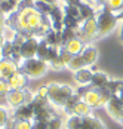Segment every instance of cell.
Returning <instances> with one entry per match:
<instances>
[{"label":"cell","instance_id":"6da1fadb","mask_svg":"<svg viewBox=\"0 0 123 129\" xmlns=\"http://www.w3.org/2000/svg\"><path fill=\"white\" fill-rule=\"evenodd\" d=\"M6 27L13 31L25 34L27 37L40 34L42 37L52 28L49 15H45L34 8V2L21 0L18 3V9L9 13L6 18Z\"/></svg>","mask_w":123,"mask_h":129},{"label":"cell","instance_id":"7a4b0ae2","mask_svg":"<svg viewBox=\"0 0 123 129\" xmlns=\"http://www.w3.org/2000/svg\"><path fill=\"white\" fill-rule=\"evenodd\" d=\"M49 86V93H48V100L53 107L64 108L65 104L68 101V98L73 95L76 90L68 86V85H58V83H50Z\"/></svg>","mask_w":123,"mask_h":129},{"label":"cell","instance_id":"3957f363","mask_svg":"<svg viewBox=\"0 0 123 129\" xmlns=\"http://www.w3.org/2000/svg\"><path fill=\"white\" fill-rule=\"evenodd\" d=\"M97 21H98V37L108 36L111 31L117 27V24H119L117 15L114 12H111L110 9H107L105 6L98 11Z\"/></svg>","mask_w":123,"mask_h":129},{"label":"cell","instance_id":"277c9868","mask_svg":"<svg viewBox=\"0 0 123 129\" xmlns=\"http://www.w3.org/2000/svg\"><path fill=\"white\" fill-rule=\"evenodd\" d=\"M48 65L49 64L46 61H42L39 58H30V59H22V62L19 64V70L28 77L39 79L48 71Z\"/></svg>","mask_w":123,"mask_h":129},{"label":"cell","instance_id":"5b68a950","mask_svg":"<svg viewBox=\"0 0 123 129\" xmlns=\"http://www.w3.org/2000/svg\"><path fill=\"white\" fill-rule=\"evenodd\" d=\"M76 92L82 96V101H85L90 108H99V107H101V95H99V89L92 88L90 85H87L86 88H82V89L76 90Z\"/></svg>","mask_w":123,"mask_h":129},{"label":"cell","instance_id":"8992f818","mask_svg":"<svg viewBox=\"0 0 123 129\" xmlns=\"http://www.w3.org/2000/svg\"><path fill=\"white\" fill-rule=\"evenodd\" d=\"M105 108H107L108 114H110L114 120H117V122L122 123V120H123V103L117 95H113V96H111V100L107 103Z\"/></svg>","mask_w":123,"mask_h":129},{"label":"cell","instance_id":"52a82bcc","mask_svg":"<svg viewBox=\"0 0 123 129\" xmlns=\"http://www.w3.org/2000/svg\"><path fill=\"white\" fill-rule=\"evenodd\" d=\"M39 42L36 36H31L25 40V43L21 48V59H30V58H36L37 55V48H39Z\"/></svg>","mask_w":123,"mask_h":129},{"label":"cell","instance_id":"ba28073f","mask_svg":"<svg viewBox=\"0 0 123 129\" xmlns=\"http://www.w3.org/2000/svg\"><path fill=\"white\" fill-rule=\"evenodd\" d=\"M8 85L11 90H24L28 85V76L24 74L21 70H18L8 79Z\"/></svg>","mask_w":123,"mask_h":129},{"label":"cell","instance_id":"9c48e42d","mask_svg":"<svg viewBox=\"0 0 123 129\" xmlns=\"http://www.w3.org/2000/svg\"><path fill=\"white\" fill-rule=\"evenodd\" d=\"M18 70H19V64L16 61H13L12 58H3L0 61V77L2 79L8 80Z\"/></svg>","mask_w":123,"mask_h":129},{"label":"cell","instance_id":"30bf717a","mask_svg":"<svg viewBox=\"0 0 123 129\" xmlns=\"http://www.w3.org/2000/svg\"><path fill=\"white\" fill-rule=\"evenodd\" d=\"M5 100H6L8 105H11L13 108H18L22 104H25V93L24 90H9L5 95Z\"/></svg>","mask_w":123,"mask_h":129},{"label":"cell","instance_id":"8fae6325","mask_svg":"<svg viewBox=\"0 0 123 129\" xmlns=\"http://www.w3.org/2000/svg\"><path fill=\"white\" fill-rule=\"evenodd\" d=\"M92 77H94V71H92L90 68H87V67H85V68H82V70H79V71L74 73V80H76L79 85H82V86L90 85Z\"/></svg>","mask_w":123,"mask_h":129},{"label":"cell","instance_id":"7c38bea8","mask_svg":"<svg viewBox=\"0 0 123 129\" xmlns=\"http://www.w3.org/2000/svg\"><path fill=\"white\" fill-rule=\"evenodd\" d=\"M82 56H83L87 67H92L98 59V49L95 46H92V45H86L83 52H82Z\"/></svg>","mask_w":123,"mask_h":129},{"label":"cell","instance_id":"4fadbf2b","mask_svg":"<svg viewBox=\"0 0 123 129\" xmlns=\"http://www.w3.org/2000/svg\"><path fill=\"white\" fill-rule=\"evenodd\" d=\"M85 46H86V45L79 39V37H74V39H71V40H68V42L64 43V48L70 52L71 55H79V53H82L83 49H85Z\"/></svg>","mask_w":123,"mask_h":129},{"label":"cell","instance_id":"5bb4252c","mask_svg":"<svg viewBox=\"0 0 123 129\" xmlns=\"http://www.w3.org/2000/svg\"><path fill=\"white\" fill-rule=\"evenodd\" d=\"M33 110L28 104H22L21 107L15 108V114H13V119L15 120H33Z\"/></svg>","mask_w":123,"mask_h":129},{"label":"cell","instance_id":"9a60e30c","mask_svg":"<svg viewBox=\"0 0 123 129\" xmlns=\"http://www.w3.org/2000/svg\"><path fill=\"white\" fill-rule=\"evenodd\" d=\"M82 129H105L104 123L95 116H86L82 120Z\"/></svg>","mask_w":123,"mask_h":129},{"label":"cell","instance_id":"2e32d148","mask_svg":"<svg viewBox=\"0 0 123 129\" xmlns=\"http://www.w3.org/2000/svg\"><path fill=\"white\" fill-rule=\"evenodd\" d=\"M108 82H110V77L105 73L95 71L94 73V77H92V82H90V86L92 88H97V89H101V88H105Z\"/></svg>","mask_w":123,"mask_h":129},{"label":"cell","instance_id":"e0dca14e","mask_svg":"<svg viewBox=\"0 0 123 129\" xmlns=\"http://www.w3.org/2000/svg\"><path fill=\"white\" fill-rule=\"evenodd\" d=\"M79 11H80V19H82V22L86 21V19H89V18L97 16V15H95V8H94L92 5H89L87 2H82V3H80Z\"/></svg>","mask_w":123,"mask_h":129},{"label":"cell","instance_id":"ac0fdd59","mask_svg":"<svg viewBox=\"0 0 123 129\" xmlns=\"http://www.w3.org/2000/svg\"><path fill=\"white\" fill-rule=\"evenodd\" d=\"M71 114H76V116H80V117H86V116H90L92 114V108L85 101H79V103L74 105Z\"/></svg>","mask_w":123,"mask_h":129},{"label":"cell","instance_id":"d6986e66","mask_svg":"<svg viewBox=\"0 0 123 129\" xmlns=\"http://www.w3.org/2000/svg\"><path fill=\"white\" fill-rule=\"evenodd\" d=\"M49 48L50 45L45 40V37H42L40 42H39V48H37V55L36 58L42 59V61H46L48 62V53H49Z\"/></svg>","mask_w":123,"mask_h":129},{"label":"cell","instance_id":"ffe728a7","mask_svg":"<svg viewBox=\"0 0 123 129\" xmlns=\"http://www.w3.org/2000/svg\"><path fill=\"white\" fill-rule=\"evenodd\" d=\"M68 67V70H71V71H79V70H82V68H85L87 67L86 62H85V59H83V56H82V53H79V55H74L73 59H71V62L67 65Z\"/></svg>","mask_w":123,"mask_h":129},{"label":"cell","instance_id":"44dd1931","mask_svg":"<svg viewBox=\"0 0 123 129\" xmlns=\"http://www.w3.org/2000/svg\"><path fill=\"white\" fill-rule=\"evenodd\" d=\"M16 9H18V3L13 2V0H3V2H0V12L3 13V15L12 13Z\"/></svg>","mask_w":123,"mask_h":129},{"label":"cell","instance_id":"7402d4cb","mask_svg":"<svg viewBox=\"0 0 123 129\" xmlns=\"http://www.w3.org/2000/svg\"><path fill=\"white\" fill-rule=\"evenodd\" d=\"M82 120H83V117L71 114L68 117L67 123H65V128L67 129H82Z\"/></svg>","mask_w":123,"mask_h":129},{"label":"cell","instance_id":"603a6c76","mask_svg":"<svg viewBox=\"0 0 123 129\" xmlns=\"http://www.w3.org/2000/svg\"><path fill=\"white\" fill-rule=\"evenodd\" d=\"M62 9H64V13H65L67 16H71V18H74V19H77V21H80V22H82V19H80V11H79V8H77V6L64 5V6H62Z\"/></svg>","mask_w":123,"mask_h":129},{"label":"cell","instance_id":"cb8c5ba5","mask_svg":"<svg viewBox=\"0 0 123 129\" xmlns=\"http://www.w3.org/2000/svg\"><path fill=\"white\" fill-rule=\"evenodd\" d=\"M104 6L107 9H110L111 12L117 13L120 11H123V0H105Z\"/></svg>","mask_w":123,"mask_h":129},{"label":"cell","instance_id":"d4e9b609","mask_svg":"<svg viewBox=\"0 0 123 129\" xmlns=\"http://www.w3.org/2000/svg\"><path fill=\"white\" fill-rule=\"evenodd\" d=\"M79 101H82V96L77 93V92H74L73 95L68 98V101H67V104H65V107H64V110H65V113H73V108H74V105L79 103Z\"/></svg>","mask_w":123,"mask_h":129},{"label":"cell","instance_id":"484cf974","mask_svg":"<svg viewBox=\"0 0 123 129\" xmlns=\"http://www.w3.org/2000/svg\"><path fill=\"white\" fill-rule=\"evenodd\" d=\"M53 6H55V5L45 3V2H42V0H36V2H34V8H36L37 11H40L42 13H45V15H49Z\"/></svg>","mask_w":123,"mask_h":129},{"label":"cell","instance_id":"4316f807","mask_svg":"<svg viewBox=\"0 0 123 129\" xmlns=\"http://www.w3.org/2000/svg\"><path fill=\"white\" fill-rule=\"evenodd\" d=\"M0 52H2L3 58H12V55H13V43H12V40H6L5 45H3V48L0 49Z\"/></svg>","mask_w":123,"mask_h":129},{"label":"cell","instance_id":"83f0119b","mask_svg":"<svg viewBox=\"0 0 123 129\" xmlns=\"http://www.w3.org/2000/svg\"><path fill=\"white\" fill-rule=\"evenodd\" d=\"M99 95H101V107H105L107 103L110 101L111 96H113L111 90L107 89V88H101V89H99Z\"/></svg>","mask_w":123,"mask_h":129},{"label":"cell","instance_id":"f1b7e54d","mask_svg":"<svg viewBox=\"0 0 123 129\" xmlns=\"http://www.w3.org/2000/svg\"><path fill=\"white\" fill-rule=\"evenodd\" d=\"M122 86H123L122 80H111V79H110V82L107 83V86H105V88H107V89H110L113 95H116L119 90L122 89Z\"/></svg>","mask_w":123,"mask_h":129},{"label":"cell","instance_id":"f546056e","mask_svg":"<svg viewBox=\"0 0 123 129\" xmlns=\"http://www.w3.org/2000/svg\"><path fill=\"white\" fill-rule=\"evenodd\" d=\"M12 129H33V120H15Z\"/></svg>","mask_w":123,"mask_h":129},{"label":"cell","instance_id":"4dcf8cb0","mask_svg":"<svg viewBox=\"0 0 123 129\" xmlns=\"http://www.w3.org/2000/svg\"><path fill=\"white\" fill-rule=\"evenodd\" d=\"M73 56H74V55H71L70 52H68L67 49H65V48H64V46H62L61 49H59V58H61V61L64 62V65H65V67H67V65L71 62Z\"/></svg>","mask_w":123,"mask_h":129},{"label":"cell","instance_id":"1f68e13d","mask_svg":"<svg viewBox=\"0 0 123 129\" xmlns=\"http://www.w3.org/2000/svg\"><path fill=\"white\" fill-rule=\"evenodd\" d=\"M48 129H62L61 119H59V117H56V116H53L49 122H48Z\"/></svg>","mask_w":123,"mask_h":129},{"label":"cell","instance_id":"d6a6232c","mask_svg":"<svg viewBox=\"0 0 123 129\" xmlns=\"http://www.w3.org/2000/svg\"><path fill=\"white\" fill-rule=\"evenodd\" d=\"M8 120H9V113H8V110L0 105V128L6 126V125H8Z\"/></svg>","mask_w":123,"mask_h":129},{"label":"cell","instance_id":"836d02e7","mask_svg":"<svg viewBox=\"0 0 123 129\" xmlns=\"http://www.w3.org/2000/svg\"><path fill=\"white\" fill-rule=\"evenodd\" d=\"M49 65L53 68V70H62V68L65 67V65H64V62L61 61V58H59V55H58L56 58H53V59L49 62Z\"/></svg>","mask_w":123,"mask_h":129},{"label":"cell","instance_id":"e575fe53","mask_svg":"<svg viewBox=\"0 0 123 129\" xmlns=\"http://www.w3.org/2000/svg\"><path fill=\"white\" fill-rule=\"evenodd\" d=\"M9 85H8V80L6 79L0 77V96H5L8 92H9Z\"/></svg>","mask_w":123,"mask_h":129},{"label":"cell","instance_id":"d590c367","mask_svg":"<svg viewBox=\"0 0 123 129\" xmlns=\"http://www.w3.org/2000/svg\"><path fill=\"white\" fill-rule=\"evenodd\" d=\"M48 93H49V86H48V85H43V86H40V88H39V90H37L36 95L43 96V98H48Z\"/></svg>","mask_w":123,"mask_h":129},{"label":"cell","instance_id":"8d00e7d4","mask_svg":"<svg viewBox=\"0 0 123 129\" xmlns=\"http://www.w3.org/2000/svg\"><path fill=\"white\" fill-rule=\"evenodd\" d=\"M33 129H48V122H34L33 120Z\"/></svg>","mask_w":123,"mask_h":129},{"label":"cell","instance_id":"74e56055","mask_svg":"<svg viewBox=\"0 0 123 129\" xmlns=\"http://www.w3.org/2000/svg\"><path fill=\"white\" fill-rule=\"evenodd\" d=\"M5 28H6V18H5L3 13L0 12V33H3Z\"/></svg>","mask_w":123,"mask_h":129},{"label":"cell","instance_id":"f35d334b","mask_svg":"<svg viewBox=\"0 0 123 129\" xmlns=\"http://www.w3.org/2000/svg\"><path fill=\"white\" fill-rule=\"evenodd\" d=\"M5 42H6V37L3 36V33H0V49L3 48V45H5Z\"/></svg>","mask_w":123,"mask_h":129},{"label":"cell","instance_id":"ab89813d","mask_svg":"<svg viewBox=\"0 0 123 129\" xmlns=\"http://www.w3.org/2000/svg\"><path fill=\"white\" fill-rule=\"evenodd\" d=\"M116 95H117V96H119V98H120V100H122V103H123V86H122V89L119 90V92H117V93H116Z\"/></svg>","mask_w":123,"mask_h":129},{"label":"cell","instance_id":"60d3db41","mask_svg":"<svg viewBox=\"0 0 123 129\" xmlns=\"http://www.w3.org/2000/svg\"><path fill=\"white\" fill-rule=\"evenodd\" d=\"M116 15H117V18H119V21H122V22H123V11H120V12H117Z\"/></svg>","mask_w":123,"mask_h":129},{"label":"cell","instance_id":"b9f144b4","mask_svg":"<svg viewBox=\"0 0 123 129\" xmlns=\"http://www.w3.org/2000/svg\"><path fill=\"white\" fill-rule=\"evenodd\" d=\"M45 3H49V5H56V0H42Z\"/></svg>","mask_w":123,"mask_h":129},{"label":"cell","instance_id":"7bdbcfd3","mask_svg":"<svg viewBox=\"0 0 123 129\" xmlns=\"http://www.w3.org/2000/svg\"><path fill=\"white\" fill-rule=\"evenodd\" d=\"M120 40L123 42V22H122V27H120Z\"/></svg>","mask_w":123,"mask_h":129},{"label":"cell","instance_id":"ee69618b","mask_svg":"<svg viewBox=\"0 0 123 129\" xmlns=\"http://www.w3.org/2000/svg\"><path fill=\"white\" fill-rule=\"evenodd\" d=\"M2 59H3V55H2V52H0V61H2Z\"/></svg>","mask_w":123,"mask_h":129},{"label":"cell","instance_id":"f6af8a7d","mask_svg":"<svg viewBox=\"0 0 123 129\" xmlns=\"http://www.w3.org/2000/svg\"><path fill=\"white\" fill-rule=\"evenodd\" d=\"M62 3H64V5H65V3H67V2H68V0H61Z\"/></svg>","mask_w":123,"mask_h":129},{"label":"cell","instance_id":"bcb514c9","mask_svg":"<svg viewBox=\"0 0 123 129\" xmlns=\"http://www.w3.org/2000/svg\"><path fill=\"white\" fill-rule=\"evenodd\" d=\"M28 2H33V0H28Z\"/></svg>","mask_w":123,"mask_h":129},{"label":"cell","instance_id":"7dc6e473","mask_svg":"<svg viewBox=\"0 0 123 129\" xmlns=\"http://www.w3.org/2000/svg\"><path fill=\"white\" fill-rule=\"evenodd\" d=\"M0 2H3V0H0Z\"/></svg>","mask_w":123,"mask_h":129},{"label":"cell","instance_id":"c3c4849f","mask_svg":"<svg viewBox=\"0 0 123 129\" xmlns=\"http://www.w3.org/2000/svg\"><path fill=\"white\" fill-rule=\"evenodd\" d=\"M122 123H123V120H122Z\"/></svg>","mask_w":123,"mask_h":129}]
</instances>
